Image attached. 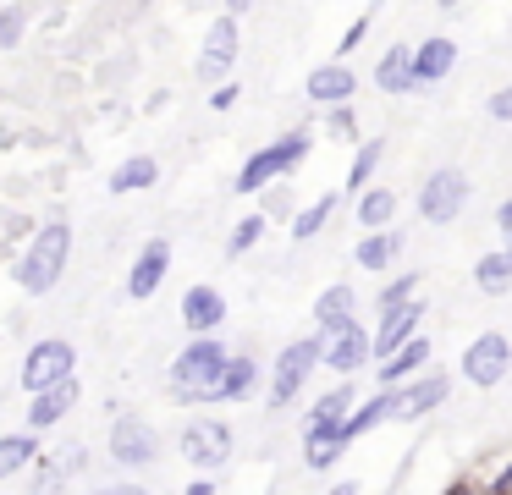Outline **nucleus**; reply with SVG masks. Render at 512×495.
<instances>
[{"instance_id": "obj_1", "label": "nucleus", "mask_w": 512, "mask_h": 495, "mask_svg": "<svg viewBox=\"0 0 512 495\" xmlns=\"http://www.w3.org/2000/svg\"><path fill=\"white\" fill-rule=\"evenodd\" d=\"M67 253H72V231L61 226V220H50V226L28 242L23 264H17L23 292H50V286L61 281V270H67Z\"/></svg>"}, {"instance_id": "obj_2", "label": "nucleus", "mask_w": 512, "mask_h": 495, "mask_svg": "<svg viewBox=\"0 0 512 495\" xmlns=\"http://www.w3.org/2000/svg\"><path fill=\"white\" fill-rule=\"evenodd\" d=\"M221 369H226V347L215 336H199V341H188V347L177 352V363H171V385H177L188 402H199V396L221 380Z\"/></svg>"}, {"instance_id": "obj_3", "label": "nucleus", "mask_w": 512, "mask_h": 495, "mask_svg": "<svg viewBox=\"0 0 512 495\" xmlns=\"http://www.w3.org/2000/svg\"><path fill=\"white\" fill-rule=\"evenodd\" d=\"M309 154V132H287V138L265 143L259 154H248V165L237 171V193H259L265 182H276V176H287L292 165Z\"/></svg>"}, {"instance_id": "obj_4", "label": "nucleus", "mask_w": 512, "mask_h": 495, "mask_svg": "<svg viewBox=\"0 0 512 495\" xmlns=\"http://www.w3.org/2000/svg\"><path fill=\"white\" fill-rule=\"evenodd\" d=\"M325 358V341L309 336V341H292L287 352L276 358V374H270V407H287L292 396L303 391V380H309V369H320Z\"/></svg>"}, {"instance_id": "obj_5", "label": "nucleus", "mask_w": 512, "mask_h": 495, "mask_svg": "<svg viewBox=\"0 0 512 495\" xmlns=\"http://www.w3.org/2000/svg\"><path fill=\"white\" fill-rule=\"evenodd\" d=\"M182 457L204 473L226 468V457H232V429H226L221 418H193V424L182 429Z\"/></svg>"}, {"instance_id": "obj_6", "label": "nucleus", "mask_w": 512, "mask_h": 495, "mask_svg": "<svg viewBox=\"0 0 512 495\" xmlns=\"http://www.w3.org/2000/svg\"><path fill=\"white\" fill-rule=\"evenodd\" d=\"M72 363H78V352H72V341H39V347H28V363H23V385L28 391H45V385H61L72 380Z\"/></svg>"}, {"instance_id": "obj_7", "label": "nucleus", "mask_w": 512, "mask_h": 495, "mask_svg": "<svg viewBox=\"0 0 512 495\" xmlns=\"http://www.w3.org/2000/svg\"><path fill=\"white\" fill-rule=\"evenodd\" d=\"M463 204H468V176L452 171V165H446V171H435L430 182H424V193H419V215L424 220H441V226L463 215Z\"/></svg>"}, {"instance_id": "obj_8", "label": "nucleus", "mask_w": 512, "mask_h": 495, "mask_svg": "<svg viewBox=\"0 0 512 495\" xmlns=\"http://www.w3.org/2000/svg\"><path fill=\"white\" fill-rule=\"evenodd\" d=\"M111 457L127 462V468H144V462L160 457V435L149 429V418H116L111 424Z\"/></svg>"}, {"instance_id": "obj_9", "label": "nucleus", "mask_w": 512, "mask_h": 495, "mask_svg": "<svg viewBox=\"0 0 512 495\" xmlns=\"http://www.w3.org/2000/svg\"><path fill=\"white\" fill-rule=\"evenodd\" d=\"M507 336H496V330H485V336L474 341V347L463 352V380H474V385H496L501 374H507Z\"/></svg>"}, {"instance_id": "obj_10", "label": "nucleus", "mask_w": 512, "mask_h": 495, "mask_svg": "<svg viewBox=\"0 0 512 495\" xmlns=\"http://www.w3.org/2000/svg\"><path fill=\"white\" fill-rule=\"evenodd\" d=\"M446 374H424V380H413V385H397L391 391V418H424L430 407H441L446 402Z\"/></svg>"}, {"instance_id": "obj_11", "label": "nucleus", "mask_w": 512, "mask_h": 495, "mask_svg": "<svg viewBox=\"0 0 512 495\" xmlns=\"http://www.w3.org/2000/svg\"><path fill=\"white\" fill-rule=\"evenodd\" d=\"M419 319H424V303L386 308V319H380V330L369 336V352H375V358H391V352H397L402 341H413V336H419Z\"/></svg>"}, {"instance_id": "obj_12", "label": "nucleus", "mask_w": 512, "mask_h": 495, "mask_svg": "<svg viewBox=\"0 0 512 495\" xmlns=\"http://www.w3.org/2000/svg\"><path fill=\"white\" fill-rule=\"evenodd\" d=\"M237 61V17L226 11V17L210 22V33H204V55H199V77H221L232 72Z\"/></svg>"}, {"instance_id": "obj_13", "label": "nucleus", "mask_w": 512, "mask_h": 495, "mask_svg": "<svg viewBox=\"0 0 512 495\" xmlns=\"http://www.w3.org/2000/svg\"><path fill=\"white\" fill-rule=\"evenodd\" d=\"M78 407V380H61V385H45L34 391V407H28V429H56L61 418Z\"/></svg>"}, {"instance_id": "obj_14", "label": "nucleus", "mask_w": 512, "mask_h": 495, "mask_svg": "<svg viewBox=\"0 0 512 495\" xmlns=\"http://www.w3.org/2000/svg\"><path fill=\"white\" fill-rule=\"evenodd\" d=\"M221 319H226V297L215 292V286H193V292L182 297V325H188L193 336H210Z\"/></svg>"}, {"instance_id": "obj_15", "label": "nucleus", "mask_w": 512, "mask_h": 495, "mask_svg": "<svg viewBox=\"0 0 512 495\" xmlns=\"http://www.w3.org/2000/svg\"><path fill=\"white\" fill-rule=\"evenodd\" d=\"M369 358H375V352H369V336H364V330H342V336H331V341H325V369H336V374H358V369H364V363Z\"/></svg>"}, {"instance_id": "obj_16", "label": "nucleus", "mask_w": 512, "mask_h": 495, "mask_svg": "<svg viewBox=\"0 0 512 495\" xmlns=\"http://www.w3.org/2000/svg\"><path fill=\"white\" fill-rule=\"evenodd\" d=\"M353 88H358V77L342 61H325L309 72V99H320V105H342V99H353Z\"/></svg>"}, {"instance_id": "obj_17", "label": "nucleus", "mask_w": 512, "mask_h": 495, "mask_svg": "<svg viewBox=\"0 0 512 495\" xmlns=\"http://www.w3.org/2000/svg\"><path fill=\"white\" fill-rule=\"evenodd\" d=\"M353 308H358L353 286H325L320 303H314V319H320L325 336H342V330H353Z\"/></svg>"}, {"instance_id": "obj_18", "label": "nucleus", "mask_w": 512, "mask_h": 495, "mask_svg": "<svg viewBox=\"0 0 512 495\" xmlns=\"http://www.w3.org/2000/svg\"><path fill=\"white\" fill-rule=\"evenodd\" d=\"M166 264H171V248L166 242H149V248L138 253L133 275H127V297H155V286L166 281Z\"/></svg>"}, {"instance_id": "obj_19", "label": "nucleus", "mask_w": 512, "mask_h": 495, "mask_svg": "<svg viewBox=\"0 0 512 495\" xmlns=\"http://www.w3.org/2000/svg\"><path fill=\"white\" fill-rule=\"evenodd\" d=\"M353 385H336L331 396H320L314 402V413H309V424H303V435H331V429H342V418L353 413Z\"/></svg>"}, {"instance_id": "obj_20", "label": "nucleus", "mask_w": 512, "mask_h": 495, "mask_svg": "<svg viewBox=\"0 0 512 495\" xmlns=\"http://www.w3.org/2000/svg\"><path fill=\"white\" fill-rule=\"evenodd\" d=\"M430 363V341L424 336H413V341H402L397 352H391L386 363H380V385H397V380H413V374Z\"/></svg>"}, {"instance_id": "obj_21", "label": "nucleus", "mask_w": 512, "mask_h": 495, "mask_svg": "<svg viewBox=\"0 0 512 495\" xmlns=\"http://www.w3.org/2000/svg\"><path fill=\"white\" fill-rule=\"evenodd\" d=\"M248 391H254V363H248V358H226L221 380H215L199 402H237V396H248Z\"/></svg>"}, {"instance_id": "obj_22", "label": "nucleus", "mask_w": 512, "mask_h": 495, "mask_svg": "<svg viewBox=\"0 0 512 495\" xmlns=\"http://www.w3.org/2000/svg\"><path fill=\"white\" fill-rule=\"evenodd\" d=\"M452 66H457V44L452 39H430L424 50H413V77H419V83H441Z\"/></svg>"}, {"instance_id": "obj_23", "label": "nucleus", "mask_w": 512, "mask_h": 495, "mask_svg": "<svg viewBox=\"0 0 512 495\" xmlns=\"http://www.w3.org/2000/svg\"><path fill=\"white\" fill-rule=\"evenodd\" d=\"M386 418H391V391H380L375 402H364V407H358V413H347L336 435H342L347 446H353L358 435H369V429H380V424H386Z\"/></svg>"}, {"instance_id": "obj_24", "label": "nucleus", "mask_w": 512, "mask_h": 495, "mask_svg": "<svg viewBox=\"0 0 512 495\" xmlns=\"http://www.w3.org/2000/svg\"><path fill=\"white\" fill-rule=\"evenodd\" d=\"M160 165L149 160V154H133V160H122L111 171V193H144V187H155Z\"/></svg>"}, {"instance_id": "obj_25", "label": "nucleus", "mask_w": 512, "mask_h": 495, "mask_svg": "<svg viewBox=\"0 0 512 495\" xmlns=\"http://www.w3.org/2000/svg\"><path fill=\"white\" fill-rule=\"evenodd\" d=\"M375 83L386 88V94H408L419 77H413V50H386V61L375 66Z\"/></svg>"}, {"instance_id": "obj_26", "label": "nucleus", "mask_w": 512, "mask_h": 495, "mask_svg": "<svg viewBox=\"0 0 512 495\" xmlns=\"http://www.w3.org/2000/svg\"><path fill=\"white\" fill-rule=\"evenodd\" d=\"M391 215H397V193H391V187H369V193L358 198V226L364 231H386Z\"/></svg>"}, {"instance_id": "obj_27", "label": "nucleus", "mask_w": 512, "mask_h": 495, "mask_svg": "<svg viewBox=\"0 0 512 495\" xmlns=\"http://www.w3.org/2000/svg\"><path fill=\"white\" fill-rule=\"evenodd\" d=\"M397 253H402V231H375V237L358 242V264H364V270H386Z\"/></svg>"}, {"instance_id": "obj_28", "label": "nucleus", "mask_w": 512, "mask_h": 495, "mask_svg": "<svg viewBox=\"0 0 512 495\" xmlns=\"http://www.w3.org/2000/svg\"><path fill=\"white\" fill-rule=\"evenodd\" d=\"M34 435H0V479H12L17 468H28L34 462Z\"/></svg>"}, {"instance_id": "obj_29", "label": "nucleus", "mask_w": 512, "mask_h": 495, "mask_svg": "<svg viewBox=\"0 0 512 495\" xmlns=\"http://www.w3.org/2000/svg\"><path fill=\"white\" fill-rule=\"evenodd\" d=\"M303 446H309V451H303V457H309V468L320 473V468H336V457H342L347 440L331 429V435H303Z\"/></svg>"}, {"instance_id": "obj_30", "label": "nucleus", "mask_w": 512, "mask_h": 495, "mask_svg": "<svg viewBox=\"0 0 512 495\" xmlns=\"http://www.w3.org/2000/svg\"><path fill=\"white\" fill-rule=\"evenodd\" d=\"M474 275H479L485 292H507V286H512V259H507V253H485Z\"/></svg>"}, {"instance_id": "obj_31", "label": "nucleus", "mask_w": 512, "mask_h": 495, "mask_svg": "<svg viewBox=\"0 0 512 495\" xmlns=\"http://www.w3.org/2000/svg\"><path fill=\"white\" fill-rule=\"evenodd\" d=\"M380 154H386L380 143H358V154H353V171H347V187H353V193H358V187H369V176H375Z\"/></svg>"}, {"instance_id": "obj_32", "label": "nucleus", "mask_w": 512, "mask_h": 495, "mask_svg": "<svg viewBox=\"0 0 512 495\" xmlns=\"http://www.w3.org/2000/svg\"><path fill=\"white\" fill-rule=\"evenodd\" d=\"M331 209H336V198H320V204H309L298 220H292V237H298V242H309L314 231H320L325 220H331Z\"/></svg>"}, {"instance_id": "obj_33", "label": "nucleus", "mask_w": 512, "mask_h": 495, "mask_svg": "<svg viewBox=\"0 0 512 495\" xmlns=\"http://www.w3.org/2000/svg\"><path fill=\"white\" fill-rule=\"evenodd\" d=\"M413 286H419V275H397V281H391L386 292H380V314H386V308H402V303H413Z\"/></svg>"}, {"instance_id": "obj_34", "label": "nucleus", "mask_w": 512, "mask_h": 495, "mask_svg": "<svg viewBox=\"0 0 512 495\" xmlns=\"http://www.w3.org/2000/svg\"><path fill=\"white\" fill-rule=\"evenodd\" d=\"M259 231H265V220H259V215H248L243 226L232 231V253H248V248H254V242H259Z\"/></svg>"}, {"instance_id": "obj_35", "label": "nucleus", "mask_w": 512, "mask_h": 495, "mask_svg": "<svg viewBox=\"0 0 512 495\" xmlns=\"http://www.w3.org/2000/svg\"><path fill=\"white\" fill-rule=\"evenodd\" d=\"M23 39V11H6L0 17V44H17Z\"/></svg>"}, {"instance_id": "obj_36", "label": "nucleus", "mask_w": 512, "mask_h": 495, "mask_svg": "<svg viewBox=\"0 0 512 495\" xmlns=\"http://www.w3.org/2000/svg\"><path fill=\"white\" fill-rule=\"evenodd\" d=\"M364 33H369V17H358V22H353V28H347V33H342V44H336V55H353V44H358V39H364Z\"/></svg>"}, {"instance_id": "obj_37", "label": "nucleus", "mask_w": 512, "mask_h": 495, "mask_svg": "<svg viewBox=\"0 0 512 495\" xmlns=\"http://www.w3.org/2000/svg\"><path fill=\"white\" fill-rule=\"evenodd\" d=\"M490 116H496V121H512V83L501 88L496 99H490Z\"/></svg>"}, {"instance_id": "obj_38", "label": "nucleus", "mask_w": 512, "mask_h": 495, "mask_svg": "<svg viewBox=\"0 0 512 495\" xmlns=\"http://www.w3.org/2000/svg\"><path fill=\"white\" fill-rule=\"evenodd\" d=\"M210 105H215V110H232V105H237V88H232V83H221V88L210 94Z\"/></svg>"}, {"instance_id": "obj_39", "label": "nucleus", "mask_w": 512, "mask_h": 495, "mask_svg": "<svg viewBox=\"0 0 512 495\" xmlns=\"http://www.w3.org/2000/svg\"><path fill=\"white\" fill-rule=\"evenodd\" d=\"M94 495H149L144 484H105V490H94Z\"/></svg>"}, {"instance_id": "obj_40", "label": "nucleus", "mask_w": 512, "mask_h": 495, "mask_svg": "<svg viewBox=\"0 0 512 495\" xmlns=\"http://www.w3.org/2000/svg\"><path fill=\"white\" fill-rule=\"evenodd\" d=\"M496 226H501V237H507V248H512V198L501 204V215H496Z\"/></svg>"}, {"instance_id": "obj_41", "label": "nucleus", "mask_w": 512, "mask_h": 495, "mask_svg": "<svg viewBox=\"0 0 512 495\" xmlns=\"http://www.w3.org/2000/svg\"><path fill=\"white\" fill-rule=\"evenodd\" d=\"M507 490H512V468H501L496 473V490H490V495H507Z\"/></svg>"}, {"instance_id": "obj_42", "label": "nucleus", "mask_w": 512, "mask_h": 495, "mask_svg": "<svg viewBox=\"0 0 512 495\" xmlns=\"http://www.w3.org/2000/svg\"><path fill=\"white\" fill-rule=\"evenodd\" d=\"M182 495H215V484H210V479H199L193 490H182Z\"/></svg>"}, {"instance_id": "obj_43", "label": "nucleus", "mask_w": 512, "mask_h": 495, "mask_svg": "<svg viewBox=\"0 0 512 495\" xmlns=\"http://www.w3.org/2000/svg\"><path fill=\"white\" fill-rule=\"evenodd\" d=\"M331 495H358V484H336V490Z\"/></svg>"}, {"instance_id": "obj_44", "label": "nucleus", "mask_w": 512, "mask_h": 495, "mask_svg": "<svg viewBox=\"0 0 512 495\" xmlns=\"http://www.w3.org/2000/svg\"><path fill=\"white\" fill-rule=\"evenodd\" d=\"M446 495H474V490H468V484H452V490H446Z\"/></svg>"}, {"instance_id": "obj_45", "label": "nucleus", "mask_w": 512, "mask_h": 495, "mask_svg": "<svg viewBox=\"0 0 512 495\" xmlns=\"http://www.w3.org/2000/svg\"><path fill=\"white\" fill-rule=\"evenodd\" d=\"M226 6H232V11H243V6H248V0H226Z\"/></svg>"}, {"instance_id": "obj_46", "label": "nucleus", "mask_w": 512, "mask_h": 495, "mask_svg": "<svg viewBox=\"0 0 512 495\" xmlns=\"http://www.w3.org/2000/svg\"><path fill=\"white\" fill-rule=\"evenodd\" d=\"M441 6H457V0H441Z\"/></svg>"}, {"instance_id": "obj_47", "label": "nucleus", "mask_w": 512, "mask_h": 495, "mask_svg": "<svg viewBox=\"0 0 512 495\" xmlns=\"http://www.w3.org/2000/svg\"><path fill=\"white\" fill-rule=\"evenodd\" d=\"M507 259H512V248H507Z\"/></svg>"}]
</instances>
